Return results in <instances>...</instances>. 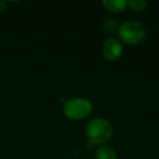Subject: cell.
Wrapping results in <instances>:
<instances>
[{"label":"cell","mask_w":159,"mask_h":159,"mask_svg":"<svg viewBox=\"0 0 159 159\" xmlns=\"http://www.w3.org/2000/svg\"><path fill=\"white\" fill-rule=\"evenodd\" d=\"M102 53L108 61H118L123 53V45L117 37H108L102 43Z\"/></svg>","instance_id":"4"},{"label":"cell","mask_w":159,"mask_h":159,"mask_svg":"<svg viewBox=\"0 0 159 159\" xmlns=\"http://www.w3.org/2000/svg\"><path fill=\"white\" fill-rule=\"evenodd\" d=\"M148 3L145 0H129L128 8L134 12H143L146 10Z\"/></svg>","instance_id":"7"},{"label":"cell","mask_w":159,"mask_h":159,"mask_svg":"<svg viewBox=\"0 0 159 159\" xmlns=\"http://www.w3.org/2000/svg\"><path fill=\"white\" fill-rule=\"evenodd\" d=\"M8 10V1L1 0L0 1V13H3Z\"/></svg>","instance_id":"9"},{"label":"cell","mask_w":159,"mask_h":159,"mask_svg":"<svg viewBox=\"0 0 159 159\" xmlns=\"http://www.w3.org/2000/svg\"><path fill=\"white\" fill-rule=\"evenodd\" d=\"M96 159H118V154L111 146L100 145L95 150Z\"/></svg>","instance_id":"6"},{"label":"cell","mask_w":159,"mask_h":159,"mask_svg":"<svg viewBox=\"0 0 159 159\" xmlns=\"http://www.w3.org/2000/svg\"><path fill=\"white\" fill-rule=\"evenodd\" d=\"M118 39L129 46H135L143 43L147 35L146 29L137 21H128L120 24L118 29Z\"/></svg>","instance_id":"2"},{"label":"cell","mask_w":159,"mask_h":159,"mask_svg":"<svg viewBox=\"0 0 159 159\" xmlns=\"http://www.w3.org/2000/svg\"><path fill=\"white\" fill-rule=\"evenodd\" d=\"M85 134L93 145H106L113 136V126L111 122L105 118H94L87 123Z\"/></svg>","instance_id":"1"},{"label":"cell","mask_w":159,"mask_h":159,"mask_svg":"<svg viewBox=\"0 0 159 159\" xmlns=\"http://www.w3.org/2000/svg\"><path fill=\"white\" fill-rule=\"evenodd\" d=\"M93 102L84 97H75L64 100L62 111L66 118L73 121L87 118L93 112Z\"/></svg>","instance_id":"3"},{"label":"cell","mask_w":159,"mask_h":159,"mask_svg":"<svg viewBox=\"0 0 159 159\" xmlns=\"http://www.w3.org/2000/svg\"><path fill=\"white\" fill-rule=\"evenodd\" d=\"M120 24L115 20H107L104 22L102 24V29L106 33H109V34H113V33H117L118 32V29H119Z\"/></svg>","instance_id":"8"},{"label":"cell","mask_w":159,"mask_h":159,"mask_svg":"<svg viewBox=\"0 0 159 159\" xmlns=\"http://www.w3.org/2000/svg\"><path fill=\"white\" fill-rule=\"evenodd\" d=\"M102 5L110 13H121L128 8V0H104Z\"/></svg>","instance_id":"5"}]
</instances>
